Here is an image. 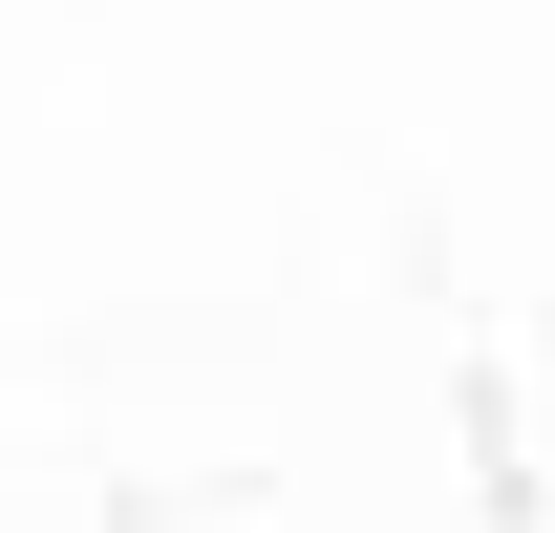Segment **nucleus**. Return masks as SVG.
I'll list each match as a JSON object with an SVG mask.
<instances>
[]
</instances>
